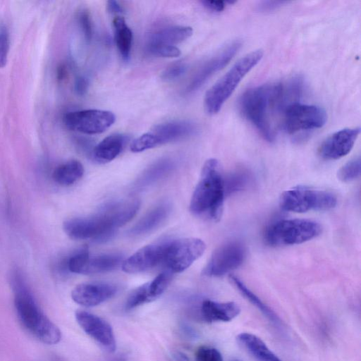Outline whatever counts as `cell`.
<instances>
[{
	"label": "cell",
	"instance_id": "1",
	"mask_svg": "<svg viewBox=\"0 0 361 361\" xmlns=\"http://www.w3.org/2000/svg\"><path fill=\"white\" fill-rule=\"evenodd\" d=\"M302 88V82L295 77L250 88L239 99L240 112L264 140L273 142L285 110L298 102Z\"/></svg>",
	"mask_w": 361,
	"mask_h": 361
},
{
	"label": "cell",
	"instance_id": "2",
	"mask_svg": "<svg viewBox=\"0 0 361 361\" xmlns=\"http://www.w3.org/2000/svg\"><path fill=\"white\" fill-rule=\"evenodd\" d=\"M13 288L15 309L22 326L43 343H58L61 338V331L43 313L18 272L13 276Z\"/></svg>",
	"mask_w": 361,
	"mask_h": 361
},
{
	"label": "cell",
	"instance_id": "3",
	"mask_svg": "<svg viewBox=\"0 0 361 361\" xmlns=\"http://www.w3.org/2000/svg\"><path fill=\"white\" fill-rule=\"evenodd\" d=\"M225 195L219 163L216 159H209L202 167L200 178L191 197L190 209L195 214L206 216L217 221L223 213Z\"/></svg>",
	"mask_w": 361,
	"mask_h": 361
},
{
	"label": "cell",
	"instance_id": "4",
	"mask_svg": "<svg viewBox=\"0 0 361 361\" xmlns=\"http://www.w3.org/2000/svg\"><path fill=\"white\" fill-rule=\"evenodd\" d=\"M261 49L252 51L240 58L206 92L204 106L209 115L218 113L243 78L260 61Z\"/></svg>",
	"mask_w": 361,
	"mask_h": 361
},
{
	"label": "cell",
	"instance_id": "5",
	"mask_svg": "<svg viewBox=\"0 0 361 361\" xmlns=\"http://www.w3.org/2000/svg\"><path fill=\"white\" fill-rule=\"evenodd\" d=\"M322 226L309 219H286L269 226L265 240L272 246L291 245L305 243L320 234Z\"/></svg>",
	"mask_w": 361,
	"mask_h": 361
},
{
	"label": "cell",
	"instance_id": "6",
	"mask_svg": "<svg viewBox=\"0 0 361 361\" xmlns=\"http://www.w3.org/2000/svg\"><path fill=\"white\" fill-rule=\"evenodd\" d=\"M336 203V197L330 192L302 186L283 192L279 198L281 209L296 213L329 210Z\"/></svg>",
	"mask_w": 361,
	"mask_h": 361
},
{
	"label": "cell",
	"instance_id": "7",
	"mask_svg": "<svg viewBox=\"0 0 361 361\" xmlns=\"http://www.w3.org/2000/svg\"><path fill=\"white\" fill-rule=\"evenodd\" d=\"M66 235L74 240L104 241L110 238L116 228L109 216L102 209L94 215L66 220L63 224Z\"/></svg>",
	"mask_w": 361,
	"mask_h": 361
},
{
	"label": "cell",
	"instance_id": "8",
	"mask_svg": "<svg viewBox=\"0 0 361 361\" xmlns=\"http://www.w3.org/2000/svg\"><path fill=\"white\" fill-rule=\"evenodd\" d=\"M326 111L318 106L299 102L290 105L284 111L281 126L288 134L317 129L326 122Z\"/></svg>",
	"mask_w": 361,
	"mask_h": 361
},
{
	"label": "cell",
	"instance_id": "9",
	"mask_svg": "<svg viewBox=\"0 0 361 361\" xmlns=\"http://www.w3.org/2000/svg\"><path fill=\"white\" fill-rule=\"evenodd\" d=\"M206 249L204 242L197 238H185L169 241L163 262L167 270L180 273L200 258Z\"/></svg>",
	"mask_w": 361,
	"mask_h": 361
},
{
	"label": "cell",
	"instance_id": "10",
	"mask_svg": "<svg viewBox=\"0 0 361 361\" xmlns=\"http://www.w3.org/2000/svg\"><path fill=\"white\" fill-rule=\"evenodd\" d=\"M120 253L90 256L87 248L76 251L66 261V269L75 274H94L114 270L123 262Z\"/></svg>",
	"mask_w": 361,
	"mask_h": 361
},
{
	"label": "cell",
	"instance_id": "11",
	"mask_svg": "<svg viewBox=\"0 0 361 361\" xmlns=\"http://www.w3.org/2000/svg\"><path fill=\"white\" fill-rule=\"evenodd\" d=\"M115 119L112 112L100 109L70 111L63 116L64 124L68 129L87 135L104 132Z\"/></svg>",
	"mask_w": 361,
	"mask_h": 361
},
{
	"label": "cell",
	"instance_id": "12",
	"mask_svg": "<svg viewBox=\"0 0 361 361\" xmlns=\"http://www.w3.org/2000/svg\"><path fill=\"white\" fill-rule=\"evenodd\" d=\"M246 257V248L238 241L226 243L211 256L203 273L209 276H221L240 267Z\"/></svg>",
	"mask_w": 361,
	"mask_h": 361
},
{
	"label": "cell",
	"instance_id": "13",
	"mask_svg": "<svg viewBox=\"0 0 361 361\" xmlns=\"http://www.w3.org/2000/svg\"><path fill=\"white\" fill-rule=\"evenodd\" d=\"M242 43L240 40L230 42L206 61L192 78L186 91L191 92L201 87L209 78L229 63L238 51Z\"/></svg>",
	"mask_w": 361,
	"mask_h": 361
},
{
	"label": "cell",
	"instance_id": "14",
	"mask_svg": "<svg viewBox=\"0 0 361 361\" xmlns=\"http://www.w3.org/2000/svg\"><path fill=\"white\" fill-rule=\"evenodd\" d=\"M75 319L81 329L110 353L116 350V340L111 325L104 319L90 312L78 310Z\"/></svg>",
	"mask_w": 361,
	"mask_h": 361
},
{
	"label": "cell",
	"instance_id": "15",
	"mask_svg": "<svg viewBox=\"0 0 361 361\" xmlns=\"http://www.w3.org/2000/svg\"><path fill=\"white\" fill-rule=\"evenodd\" d=\"M360 133L359 127L340 130L328 137L320 145L318 152L325 159L334 160L347 155L353 149Z\"/></svg>",
	"mask_w": 361,
	"mask_h": 361
},
{
	"label": "cell",
	"instance_id": "16",
	"mask_svg": "<svg viewBox=\"0 0 361 361\" xmlns=\"http://www.w3.org/2000/svg\"><path fill=\"white\" fill-rule=\"evenodd\" d=\"M168 242L147 245L138 250L126 259L121 268L130 274L148 270L163 262Z\"/></svg>",
	"mask_w": 361,
	"mask_h": 361
},
{
	"label": "cell",
	"instance_id": "17",
	"mask_svg": "<svg viewBox=\"0 0 361 361\" xmlns=\"http://www.w3.org/2000/svg\"><path fill=\"white\" fill-rule=\"evenodd\" d=\"M116 292V286L111 283H83L73 289L71 298L82 306L93 307L111 298Z\"/></svg>",
	"mask_w": 361,
	"mask_h": 361
},
{
	"label": "cell",
	"instance_id": "18",
	"mask_svg": "<svg viewBox=\"0 0 361 361\" xmlns=\"http://www.w3.org/2000/svg\"><path fill=\"white\" fill-rule=\"evenodd\" d=\"M196 130L193 123L188 121H171L155 126L147 132L153 148L160 145L188 137Z\"/></svg>",
	"mask_w": 361,
	"mask_h": 361
},
{
	"label": "cell",
	"instance_id": "19",
	"mask_svg": "<svg viewBox=\"0 0 361 361\" xmlns=\"http://www.w3.org/2000/svg\"><path fill=\"white\" fill-rule=\"evenodd\" d=\"M240 312V307L233 302H219L205 300L201 306V315L207 322H229Z\"/></svg>",
	"mask_w": 361,
	"mask_h": 361
},
{
	"label": "cell",
	"instance_id": "20",
	"mask_svg": "<svg viewBox=\"0 0 361 361\" xmlns=\"http://www.w3.org/2000/svg\"><path fill=\"white\" fill-rule=\"evenodd\" d=\"M129 137L123 134H113L102 140L92 151L94 159L106 163L114 159L123 149Z\"/></svg>",
	"mask_w": 361,
	"mask_h": 361
},
{
	"label": "cell",
	"instance_id": "21",
	"mask_svg": "<svg viewBox=\"0 0 361 361\" xmlns=\"http://www.w3.org/2000/svg\"><path fill=\"white\" fill-rule=\"evenodd\" d=\"M169 212L170 206L168 204L155 207L129 230V233L132 235H142L152 231L165 221Z\"/></svg>",
	"mask_w": 361,
	"mask_h": 361
},
{
	"label": "cell",
	"instance_id": "22",
	"mask_svg": "<svg viewBox=\"0 0 361 361\" xmlns=\"http://www.w3.org/2000/svg\"><path fill=\"white\" fill-rule=\"evenodd\" d=\"M238 342L258 361H281L257 336L250 333L238 335Z\"/></svg>",
	"mask_w": 361,
	"mask_h": 361
},
{
	"label": "cell",
	"instance_id": "23",
	"mask_svg": "<svg viewBox=\"0 0 361 361\" xmlns=\"http://www.w3.org/2000/svg\"><path fill=\"white\" fill-rule=\"evenodd\" d=\"M192 34V29L188 26H171L161 29L153 33L149 44H161L175 46L180 43Z\"/></svg>",
	"mask_w": 361,
	"mask_h": 361
},
{
	"label": "cell",
	"instance_id": "24",
	"mask_svg": "<svg viewBox=\"0 0 361 361\" xmlns=\"http://www.w3.org/2000/svg\"><path fill=\"white\" fill-rule=\"evenodd\" d=\"M84 173L82 164L78 160H69L55 169L53 172L54 181L63 186L71 185L80 180Z\"/></svg>",
	"mask_w": 361,
	"mask_h": 361
},
{
	"label": "cell",
	"instance_id": "25",
	"mask_svg": "<svg viewBox=\"0 0 361 361\" xmlns=\"http://www.w3.org/2000/svg\"><path fill=\"white\" fill-rule=\"evenodd\" d=\"M113 25L117 48L122 58L128 60L132 48L133 32L123 17H116L113 20Z\"/></svg>",
	"mask_w": 361,
	"mask_h": 361
},
{
	"label": "cell",
	"instance_id": "26",
	"mask_svg": "<svg viewBox=\"0 0 361 361\" xmlns=\"http://www.w3.org/2000/svg\"><path fill=\"white\" fill-rule=\"evenodd\" d=\"M231 283L238 290L243 297L256 307L271 322L279 324V317L266 305L255 293H253L238 277L230 275Z\"/></svg>",
	"mask_w": 361,
	"mask_h": 361
},
{
	"label": "cell",
	"instance_id": "27",
	"mask_svg": "<svg viewBox=\"0 0 361 361\" xmlns=\"http://www.w3.org/2000/svg\"><path fill=\"white\" fill-rule=\"evenodd\" d=\"M173 166L174 163L170 159H162L157 161L143 173L142 176L139 178L137 185L138 187H145L156 182L169 173Z\"/></svg>",
	"mask_w": 361,
	"mask_h": 361
},
{
	"label": "cell",
	"instance_id": "28",
	"mask_svg": "<svg viewBox=\"0 0 361 361\" xmlns=\"http://www.w3.org/2000/svg\"><path fill=\"white\" fill-rule=\"evenodd\" d=\"M173 273L169 270L157 276L148 282V293L150 301L158 298L166 289L172 279Z\"/></svg>",
	"mask_w": 361,
	"mask_h": 361
},
{
	"label": "cell",
	"instance_id": "29",
	"mask_svg": "<svg viewBox=\"0 0 361 361\" xmlns=\"http://www.w3.org/2000/svg\"><path fill=\"white\" fill-rule=\"evenodd\" d=\"M361 161L360 157H356L345 164L337 173L338 178L345 183L357 179L360 175Z\"/></svg>",
	"mask_w": 361,
	"mask_h": 361
},
{
	"label": "cell",
	"instance_id": "30",
	"mask_svg": "<svg viewBox=\"0 0 361 361\" xmlns=\"http://www.w3.org/2000/svg\"><path fill=\"white\" fill-rule=\"evenodd\" d=\"M249 175L245 171H237L227 178H224L226 194L244 188L249 182Z\"/></svg>",
	"mask_w": 361,
	"mask_h": 361
},
{
	"label": "cell",
	"instance_id": "31",
	"mask_svg": "<svg viewBox=\"0 0 361 361\" xmlns=\"http://www.w3.org/2000/svg\"><path fill=\"white\" fill-rule=\"evenodd\" d=\"M149 301L148 283H146L131 292L126 300L125 308L129 310Z\"/></svg>",
	"mask_w": 361,
	"mask_h": 361
},
{
	"label": "cell",
	"instance_id": "32",
	"mask_svg": "<svg viewBox=\"0 0 361 361\" xmlns=\"http://www.w3.org/2000/svg\"><path fill=\"white\" fill-rule=\"evenodd\" d=\"M148 51L150 54L164 58H177L181 52L176 46L161 44H148Z\"/></svg>",
	"mask_w": 361,
	"mask_h": 361
},
{
	"label": "cell",
	"instance_id": "33",
	"mask_svg": "<svg viewBox=\"0 0 361 361\" xmlns=\"http://www.w3.org/2000/svg\"><path fill=\"white\" fill-rule=\"evenodd\" d=\"M10 48V37L8 29L0 25V68L6 66Z\"/></svg>",
	"mask_w": 361,
	"mask_h": 361
},
{
	"label": "cell",
	"instance_id": "34",
	"mask_svg": "<svg viewBox=\"0 0 361 361\" xmlns=\"http://www.w3.org/2000/svg\"><path fill=\"white\" fill-rule=\"evenodd\" d=\"M195 361H224L220 352L214 348L200 347L195 356Z\"/></svg>",
	"mask_w": 361,
	"mask_h": 361
},
{
	"label": "cell",
	"instance_id": "35",
	"mask_svg": "<svg viewBox=\"0 0 361 361\" xmlns=\"http://www.w3.org/2000/svg\"><path fill=\"white\" fill-rule=\"evenodd\" d=\"M78 20L85 40L90 42L92 38V25L90 13L87 10L81 11L78 13Z\"/></svg>",
	"mask_w": 361,
	"mask_h": 361
},
{
	"label": "cell",
	"instance_id": "36",
	"mask_svg": "<svg viewBox=\"0 0 361 361\" xmlns=\"http://www.w3.org/2000/svg\"><path fill=\"white\" fill-rule=\"evenodd\" d=\"M187 69V66L183 63L173 65L166 68L161 74V78L165 80H173L183 75Z\"/></svg>",
	"mask_w": 361,
	"mask_h": 361
},
{
	"label": "cell",
	"instance_id": "37",
	"mask_svg": "<svg viewBox=\"0 0 361 361\" xmlns=\"http://www.w3.org/2000/svg\"><path fill=\"white\" fill-rule=\"evenodd\" d=\"M88 88V81L84 76L76 78L74 83V90L79 96H83L86 94Z\"/></svg>",
	"mask_w": 361,
	"mask_h": 361
},
{
	"label": "cell",
	"instance_id": "38",
	"mask_svg": "<svg viewBox=\"0 0 361 361\" xmlns=\"http://www.w3.org/2000/svg\"><path fill=\"white\" fill-rule=\"evenodd\" d=\"M201 3L207 10L216 13L223 11L226 4L224 1H202Z\"/></svg>",
	"mask_w": 361,
	"mask_h": 361
},
{
	"label": "cell",
	"instance_id": "39",
	"mask_svg": "<svg viewBox=\"0 0 361 361\" xmlns=\"http://www.w3.org/2000/svg\"><path fill=\"white\" fill-rule=\"evenodd\" d=\"M285 3L286 2L281 1H263L259 4V9L262 11H270L281 6Z\"/></svg>",
	"mask_w": 361,
	"mask_h": 361
},
{
	"label": "cell",
	"instance_id": "40",
	"mask_svg": "<svg viewBox=\"0 0 361 361\" xmlns=\"http://www.w3.org/2000/svg\"><path fill=\"white\" fill-rule=\"evenodd\" d=\"M107 9L111 13H121L123 11V7L116 1H109Z\"/></svg>",
	"mask_w": 361,
	"mask_h": 361
},
{
	"label": "cell",
	"instance_id": "41",
	"mask_svg": "<svg viewBox=\"0 0 361 361\" xmlns=\"http://www.w3.org/2000/svg\"><path fill=\"white\" fill-rule=\"evenodd\" d=\"M67 76V69L65 65L61 64L57 68L56 77L58 80L62 81Z\"/></svg>",
	"mask_w": 361,
	"mask_h": 361
},
{
	"label": "cell",
	"instance_id": "42",
	"mask_svg": "<svg viewBox=\"0 0 361 361\" xmlns=\"http://www.w3.org/2000/svg\"><path fill=\"white\" fill-rule=\"evenodd\" d=\"M231 361H240V360L235 359V360H232Z\"/></svg>",
	"mask_w": 361,
	"mask_h": 361
}]
</instances>
